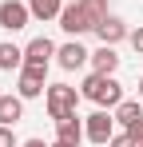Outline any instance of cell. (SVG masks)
Returning a JSON list of instances; mask_svg holds the SVG:
<instances>
[{
    "label": "cell",
    "instance_id": "15",
    "mask_svg": "<svg viewBox=\"0 0 143 147\" xmlns=\"http://www.w3.org/2000/svg\"><path fill=\"white\" fill-rule=\"evenodd\" d=\"M139 119H143V107L135 99H123L115 107V123H123V127H131V123H139Z\"/></svg>",
    "mask_w": 143,
    "mask_h": 147
},
{
    "label": "cell",
    "instance_id": "2",
    "mask_svg": "<svg viewBox=\"0 0 143 147\" xmlns=\"http://www.w3.org/2000/svg\"><path fill=\"white\" fill-rule=\"evenodd\" d=\"M44 103H48V115H52V119H64V115H76L80 92H76L72 84H52L44 92Z\"/></svg>",
    "mask_w": 143,
    "mask_h": 147
},
{
    "label": "cell",
    "instance_id": "8",
    "mask_svg": "<svg viewBox=\"0 0 143 147\" xmlns=\"http://www.w3.org/2000/svg\"><path fill=\"white\" fill-rule=\"evenodd\" d=\"M48 92V84H44V68H20V84H16V96L24 99H36V96H44Z\"/></svg>",
    "mask_w": 143,
    "mask_h": 147
},
{
    "label": "cell",
    "instance_id": "7",
    "mask_svg": "<svg viewBox=\"0 0 143 147\" xmlns=\"http://www.w3.org/2000/svg\"><path fill=\"white\" fill-rule=\"evenodd\" d=\"M56 60H60V68H64V72H76V68H84V64L92 60V52L84 48L80 40H68V44H60V48H56Z\"/></svg>",
    "mask_w": 143,
    "mask_h": 147
},
{
    "label": "cell",
    "instance_id": "23",
    "mask_svg": "<svg viewBox=\"0 0 143 147\" xmlns=\"http://www.w3.org/2000/svg\"><path fill=\"white\" fill-rule=\"evenodd\" d=\"M139 99H143V76H139Z\"/></svg>",
    "mask_w": 143,
    "mask_h": 147
},
{
    "label": "cell",
    "instance_id": "3",
    "mask_svg": "<svg viewBox=\"0 0 143 147\" xmlns=\"http://www.w3.org/2000/svg\"><path fill=\"white\" fill-rule=\"evenodd\" d=\"M84 131H88V139H92V143H99V147L111 143V135H115V115L99 107V111H92V115L84 119Z\"/></svg>",
    "mask_w": 143,
    "mask_h": 147
},
{
    "label": "cell",
    "instance_id": "9",
    "mask_svg": "<svg viewBox=\"0 0 143 147\" xmlns=\"http://www.w3.org/2000/svg\"><path fill=\"white\" fill-rule=\"evenodd\" d=\"M95 36H99L103 44H119V40H123V36H131V32H127V24H123L119 16H103V20L95 24Z\"/></svg>",
    "mask_w": 143,
    "mask_h": 147
},
{
    "label": "cell",
    "instance_id": "4",
    "mask_svg": "<svg viewBox=\"0 0 143 147\" xmlns=\"http://www.w3.org/2000/svg\"><path fill=\"white\" fill-rule=\"evenodd\" d=\"M60 28H64L68 36H84V32H95V20L84 12V4L76 0V4H64V12H60Z\"/></svg>",
    "mask_w": 143,
    "mask_h": 147
},
{
    "label": "cell",
    "instance_id": "17",
    "mask_svg": "<svg viewBox=\"0 0 143 147\" xmlns=\"http://www.w3.org/2000/svg\"><path fill=\"white\" fill-rule=\"evenodd\" d=\"M107 147H139L135 139H131V131H123V135H111V143Z\"/></svg>",
    "mask_w": 143,
    "mask_h": 147
},
{
    "label": "cell",
    "instance_id": "6",
    "mask_svg": "<svg viewBox=\"0 0 143 147\" xmlns=\"http://www.w3.org/2000/svg\"><path fill=\"white\" fill-rule=\"evenodd\" d=\"M28 16H32V8L20 4V0H4V4H0V28H8V32L28 28Z\"/></svg>",
    "mask_w": 143,
    "mask_h": 147
},
{
    "label": "cell",
    "instance_id": "5",
    "mask_svg": "<svg viewBox=\"0 0 143 147\" xmlns=\"http://www.w3.org/2000/svg\"><path fill=\"white\" fill-rule=\"evenodd\" d=\"M52 56H56V44H52L48 36H36V40L24 48V68H44V72H48Z\"/></svg>",
    "mask_w": 143,
    "mask_h": 147
},
{
    "label": "cell",
    "instance_id": "19",
    "mask_svg": "<svg viewBox=\"0 0 143 147\" xmlns=\"http://www.w3.org/2000/svg\"><path fill=\"white\" fill-rule=\"evenodd\" d=\"M127 40H131V48H135V52H139V56H143V28H135V32L127 36Z\"/></svg>",
    "mask_w": 143,
    "mask_h": 147
},
{
    "label": "cell",
    "instance_id": "18",
    "mask_svg": "<svg viewBox=\"0 0 143 147\" xmlns=\"http://www.w3.org/2000/svg\"><path fill=\"white\" fill-rule=\"evenodd\" d=\"M0 147H20L16 135H12V127H0Z\"/></svg>",
    "mask_w": 143,
    "mask_h": 147
},
{
    "label": "cell",
    "instance_id": "11",
    "mask_svg": "<svg viewBox=\"0 0 143 147\" xmlns=\"http://www.w3.org/2000/svg\"><path fill=\"white\" fill-rule=\"evenodd\" d=\"M24 119V96H0V127H12Z\"/></svg>",
    "mask_w": 143,
    "mask_h": 147
},
{
    "label": "cell",
    "instance_id": "24",
    "mask_svg": "<svg viewBox=\"0 0 143 147\" xmlns=\"http://www.w3.org/2000/svg\"><path fill=\"white\" fill-rule=\"evenodd\" d=\"M139 147H143V143H139Z\"/></svg>",
    "mask_w": 143,
    "mask_h": 147
},
{
    "label": "cell",
    "instance_id": "20",
    "mask_svg": "<svg viewBox=\"0 0 143 147\" xmlns=\"http://www.w3.org/2000/svg\"><path fill=\"white\" fill-rule=\"evenodd\" d=\"M127 131H131V139H135V143H143V119H139V123H131Z\"/></svg>",
    "mask_w": 143,
    "mask_h": 147
},
{
    "label": "cell",
    "instance_id": "21",
    "mask_svg": "<svg viewBox=\"0 0 143 147\" xmlns=\"http://www.w3.org/2000/svg\"><path fill=\"white\" fill-rule=\"evenodd\" d=\"M20 147H48V143H44V139H24Z\"/></svg>",
    "mask_w": 143,
    "mask_h": 147
},
{
    "label": "cell",
    "instance_id": "12",
    "mask_svg": "<svg viewBox=\"0 0 143 147\" xmlns=\"http://www.w3.org/2000/svg\"><path fill=\"white\" fill-rule=\"evenodd\" d=\"M56 139H72V143L88 139V131H84L80 115H64V119H56Z\"/></svg>",
    "mask_w": 143,
    "mask_h": 147
},
{
    "label": "cell",
    "instance_id": "22",
    "mask_svg": "<svg viewBox=\"0 0 143 147\" xmlns=\"http://www.w3.org/2000/svg\"><path fill=\"white\" fill-rule=\"evenodd\" d=\"M52 147H80V143H72V139H56Z\"/></svg>",
    "mask_w": 143,
    "mask_h": 147
},
{
    "label": "cell",
    "instance_id": "14",
    "mask_svg": "<svg viewBox=\"0 0 143 147\" xmlns=\"http://www.w3.org/2000/svg\"><path fill=\"white\" fill-rule=\"evenodd\" d=\"M12 68H24V48L0 44V72H12Z\"/></svg>",
    "mask_w": 143,
    "mask_h": 147
},
{
    "label": "cell",
    "instance_id": "1",
    "mask_svg": "<svg viewBox=\"0 0 143 147\" xmlns=\"http://www.w3.org/2000/svg\"><path fill=\"white\" fill-rule=\"evenodd\" d=\"M80 96L92 99V103H99V107H119V103H123V88L115 84V76H99V72H92L88 80H84Z\"/></svg>",
    "mask_w": 143,
    "mask_h": 147
},
{
    "label": "cell",
    "instance_id": "10",
    "mask_svg": "<svg viewBox=\"0 0 143 147\" xmlns=\"http://www.w3.org/2000/svg\"><path fill=\"white\" fill-rule=\"evenodd\" d=\"M92 68H95L99 76H115V68H119L115 44H99V52H92Z\"/></svg>",
    "mask_w": 143,
    "mask_h": 147
},
{
    "label": "cell",
    "instance_id": "16",
    "mask_svg": "<svg viewBox=\"0 0 143 147\" xmlns=\"http://www.w3.org/2000/svg\"><path fill=\"white\" fill-rule=\"evenodd\" d=\"M80 4H84V12H88V16H92L95 24H99V20H103V16H107V0H80Z\"/></svg>",
    "mask_w": 143,
    "mask_h": 147
},
{
    "label": "cell",
    "instance_id": "13",
    "mask_svg": "<svg viewBox=\"0 0 143 147\" xmlns=\"http://www.w3.org/2000/svg\"><path fill=\"white\" fill-rule=\"evenodd\" d=\"M28 8H32L36 20H56L64 12V0H28Z\"/></svg>",
    "mask_w": 143,
    "mask_h": 147
}]
</instances>
